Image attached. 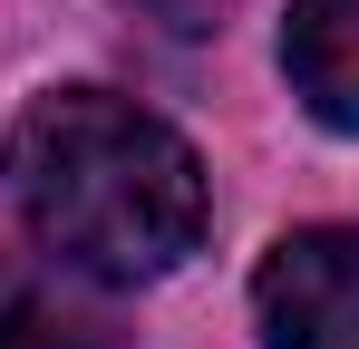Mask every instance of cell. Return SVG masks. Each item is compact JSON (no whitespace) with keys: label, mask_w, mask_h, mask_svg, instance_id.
Returning a JSON list of instances; mask_svg holds the SVG:
<instances>
[{"label":"cell","mask_w":359,"mask_h":349,"mask_svg":"<svg viewBox=\"0 0 359 349\" xmlns=\"http://www.w3.org/2000/svg\"><path fill=\"white\" fill-rule=\"evenodd\" d=\"M136 10H146V20H165V29H214L233 0H136Z\"/></svg>","instance_id":"5"},{"label":"cell","mask_w":359,"mask_h":349,"mask_svg":"<svg viewBox=\"0 0 359 349\" xmlns=\"http://www.w3.org/2000/svg\"><path fill=\"white\" fill-rule=\"evenodd\" d=\"M282 68H292V88L311 97L320 126L359 136V0H292Z\"/></svg>","instance_id":"3"},{"label":"cell","mask_w":359,"mask_h":349,"mask_svg":"<svg viewBox=\"0 0 359 349\" xmlns=\"http://www.w3.org/2000/svg\"><path fill=\"white\" fill-rule=\"evenodd\" d=\"M0 349H107V320L49 262L0 252Z\"/></svg>","instance_id":"4"},{"label":"cell","mask_w":359,"mask_h":349,"mask_svg":"<svg viewBox=\"0 0 359 349\" xmlns=\"http://www.w3.org/2000/svg\"><path fill=\"white\" fill-rule=\"evenodd\" d=\"M252 320H262V349H359V233H282L252 272Z\"/></svg>","instance_id":"2"},{"label":"cell","mask_w":359,"mask_h":349,"mask_svg":"<svg viewBox=\"0 0 359 349\" xmlns=\"http://www.w3.org/2000/svg\"><path fill=\"white\" fill-rule=\"evenodd\" d=\"M10 194L49 262L88 282H165L214 224L204 156L117 88H59L10 126Z\"/></svg>","instance_id":"1"}]
</instances>
